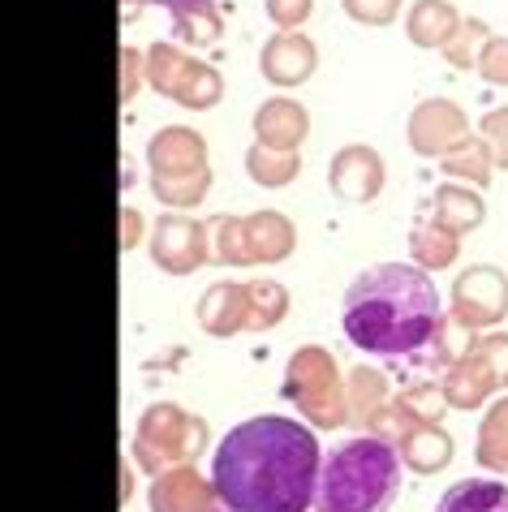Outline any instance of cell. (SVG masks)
<instances>
[{
    "label": "cell",
    "instance_id": "6da1fadb",
    "mask_svg": "<svg viewBox=\"0 0 508 512\" xmlns=\"http://www.w3.org/2000/svg\"><path fill=\"white\" fill-rule=\"evenodd\" d=\"M323 457L315 431L285 414L233 426L211 457V487L229 512H310Z\"/></svg>",
    "mask_w": 508,
    "mask_h": 512
},
{
    "label": "cell",
    "instance_id": "7a4b0ae2",
    "mask_svg": "<svg viewBox=\"0 0 508 512\" xmlns=\"http://www.w3.org/2000/svg\"><path fill=\"white\" fill-rule=\"evenodd\" d=\"M341 327L349 345L371 358H414L444 332L435 280L409 263H379L345 289Z\"/></svg>",
    "mask_w": 508,
    "mask_h": 512
},
{
    "label": "cell",
    "instance_id": "3957f363",
    "mask_svg": "<svg viewBox=\"0 0 508 512\" xmlns=\"http://www.w3.org/2000/svg\"><path fill=\"white\" fill-rule=\"evenodd\" d=\"M401 448L384 435H358L323 457L319 512H388L401 491Z\"/></svg>",
    "mask_w": 508,
    "mask_h": 512
},
{
    "label": "cell",
    "instance_id": "277c9868",
    "mask_svg": "<svg viewBox=\"0 0 508 512\" xmlns=\"http://www.w3.org/2000/svg\"><path fill=\"white\" fill-rule=\"evenodd\" d=\"M151 512H220V495L190 469H173L151 487Z\"/></svg>",
    "mask_w": 508,
    "mask_h": 512
},
{
    "label": "cell",
    "instance_id": "5b68a950",
    "mask_svg": "<svg viewBox=\"0 0 508 512\" xmlns=\"http://www.w3.org/2000/svg\"><path fill=\"white\" fill-rule=\"evenodd\" d=\"M435 512H508V487L500 478H461L440 495Z\"/></svg>",
    "mask_w": 508,
    "mask_h": 512
},
{
    "label": "cell",
    "instance_id": "8992f818",
    "mask_svg": "<svg viewBox=\"0 0 508 512\" xmlns=\"http://www.w3.org/2000/svg\"><path fill=\"white\" fill-rule=\"evenodd\" d=\"M448 452H453V444L440 435V431H427V435H414L401 444V461L409 469H418V474H435V469L448 465Z\"/></svg>",
    "mask_w": 508,
    "mask_h": 512
},
{
    "label": "cell",
    "instance_id": "52a82bcc",
    "mask_svg": "<svg viewBox=\"0 0 508 512\" xmlns=\"http://www.w3.org/2000/svg\"><path fill=\"white\" fill-rule=\"evenodd\" d=\"M336 186L349 198H371L375 190V164H371V151H345L341 168H336Z\"/></svg>",
    "mask_w": 508,
    "mask_h": 512
},
{
    "label": "cell",
    "instance_id": "ba28073f",
    "mask_svg": "<svg viewBox=\"0 0 508 512\" xmlns=\"http://www.w3.org/2000/svg\"><path fill=\"white\" fill-rule=\"evenodd\" d=\"M155 259L168 263V267H190L199 259H190V229L181 220H164L160 241H155Z\"/></svg>",
    "mask_w": 508,
    "mask_h": 512
},
{
    "label": "cell",
    "instance_id": "9c48e42d",
    "mask_svg": "<svg viewBox=\"0 0 508 512\" xmlns=\"http://www.w3.org/2000/svg\"><path fill=\"white\" fill-rule=\"evenodd\" d=\"M483 465L508 474V409H500V414L487 422V435H483Z\"/></svg>",
    "mask_w": 508,
    "mask_h": 512
},
{
    "label": "cell",
    "instance_id": "30bf717a",
    "mask_svg": "<svg viewBox=\"0 0 508 512\" xmlns=\"http://www.w3.org/2000/svg\"><path fill=\"white\" fill-rule=\"evenodd\" d=\"M151 5H164V9H194V5H207V0H151Z\"/></svg>",
    "mask_w": 508,
    "mask_h": 512
},
{
    "label": "cell",
    "instance_id": "8fae6325",
    "mask_svg": "<svg viewBox=\"0 0 508 512\" xmlns=\"http://www.w3.org/2000/svg\"><path fill=\"white\" fill-rule=\"evenodd\" d=\"M224 512H229V508H224Z\"/></svg>",
    "mask_w": 508,
    "mask_h": 512
}]
</instances>
